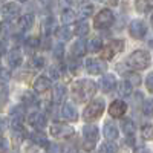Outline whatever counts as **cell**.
Instances as JSON below:
<instances>
[{
	"label": "cell",
	"mask_w": 153,
	"mask_h": 153,
	"mask_svg": "<svg viewBox=\"0 0 153 153\" xmlns=\"http://www.w3.org/2000/svg\"><path fill=\"white\" fill-rule=\"evenodd\" d=\"M130 78H132V81H133L135 84H139V83H141V76H139L138 74H130Z\"/></svg>",
	"instance_id": "ee69618b"
},
{
	"label": "cell",
	"mask_w": 153,
	"mask_h": 153,
	"mask_svg": "<svg viewBox=\"0 0 153 153\" xmlns=\"http://www.w3.org/2000/svg\"><path fill=\"white\" fill-rule=\"evenodd\" d=\"M61 22L65 25H69V23H74L75 22V12L72 9H65L61 12Z\"/></svg>",
	"instance_id": "4316f807"
},
{
	"label": "cell",
	"mask_w": 153,
	"mask_h": 153,
	"mask_svg": "<svg viewBox=\"0 0 153 153\" xmlns=\"http://www.w3.org/2000/svg\"><path fill=\"white\" fill-rule=\"evenodd\" d=\"M106 63L103 60H98V58H87L86 61V71L92 75H98L101 72L106 71Z\"/></svg>",
	"instance_id": "ba28073f"
},
{
	"label": "cell",
	"mask_w": 153,
	"mask_h": 153,
	"mask_svg": "<svg viewBox=\"0 0 153 153\" xmlns=\"http://www.w3.org/2000/svg\"><path fill=\"white\" fill-rule=\"evenodd\" d=\"M121 127H123L124 133H126V135H129V136H132V135L135 133V130H136V126H135V123H133L132 120H127V118L121 123Z\"/></svg>",
	"instance_id": "d4e9b609"
},
{
	"label": "cell",
	"mask_w": 153,
	"mask_h": 153,
	"mask_svg": "<svg viewBox=\"0 0 153 153\" xmlns=\"http://www.w3.org/2000/svg\"><path fill=\"white\" fill-rule=\"evenodd\" d=\"M126 110H127V104L124 103V101H121V100L113 101V103L110 104V107H109V113H110V117H113V118H121L123 115L126 113Z\"/></svg>",
	"instance_id": "30bf717a"
},
{
	"label": "cell",
	"mask_w": 153,
	"mask_h": 153,
	"mask_svg": "<svg viewBox=\"0 0 153 153\" xmlns=\"http://www.w3.org/2000/svg\"><path fill=\"white\" fill-rule=\"evenodd\" d=\"M8 129V120L6 118H0V133H3Z\"/></svg>",
	"instance_id": "7bdbcfd3"
},
{
	"label": "cell",
	"mask_w": 153,
	"mask_h": 153,
	"mask_svg": "<svg viewBox=\"0 0 153 153\" xmlns=\"http://www.w3.org/2000/svg\"><path fill=\"white\" fill-rule=\"evenodd\" d=\"M26 46H28L29 51H32V49H35L38 46V40H37V38H28V40H26Z\"/></svg>",
	"instance_id": "ab89813d"
},
{
	"label": "cell",
	"mask_w": 153,
	"mask_h": 153,
	"mask_svg": "<svg viewBox=\"0 0 153 153\" xmlns=\"http://www.w3.org/2000/svg\"><path fill=\"white\" fill-rule=\"evenodd\" d=\"M5 52H6V45H5V42L0 40V57H2Z\"/></svg>",
	"instance_id": "bcb514c9"
},
{
	"label": "cell",
	"mask_w": 153,
	"mask_h": 153,
	"mask_svg": "<svg viewBox=\"0 0 153 153\" xmlns=\"http://www.w3.org/2000/svg\"><path fill=\"white\" fill-rule=\"evenodd\" d=\"M118 94L123 95V97L130 95V94H132V83H130V81H127V80L118 83Z\"/></svg>",
	"instance_id": "603a6c76"
},
{
	"label": "cell",
	"mask_w": 153,
	"mask_h": 153,
	"mask_svg": "<svg viewBox=\"0 0 153 153\" xmlns=\"http://www.w3.org/2000/svg\"><path fill=\"white\" fill-rule=\"evenodd\" d=\"M63 55H65V46L60 43L54 48V57L55 58H63Z\"/></svg>",
	"instance_id": "8d00e7d4"
},
{
	"label": "cell",
	"mask_w": 153,
	"mask_h": 153,
	"mask_svg": "<svg viewBox=\"0 0 153 153\" xmlns=\"http://www.w3.org/2000/svg\"><path fill=\"white\" fill-rule=\"evenodd\" d=\"M143 110H144L146 115H152V113H153V100H146V101H144Z\"/></svg>",
	"instance_id": "d590c367"
},
{
	"label": "cell",
	"mask_w": 153,
	"mask_h": 153,
	"mask_svg": "<svg viewBox=\"0 0 153 153\" xmlns=\"http://www.w3.org/2000/svg\"><path fill=\"white\" fill-rule=\"evenodd\" d=\"M9 78H11V72L3 69V68H0V81L6 83V81H9Z\"/></svg>",
	"instance_id": "74e56055"
},
{
	"label": "cell",
	"mask_w": 153,
	"mask_h": 153,
	"mask_svg": "<svg viewBox=\"0 0 153 153\" xmlns=\"http://www.w3.org/2000/svg\"><path fill=\"white\" fill-rule=\"evenodd\" d=\"M115 17H113V12L110 9H103L100 11L97 17H95V22H94V26L97 29H106L109 26H112Z\"/></svg>",
	"instance_id": "277c9868"
},
{
	"label": "cell",
	"mask_w": 153,
	"mask_h": 153,
	"mask_svg": "<svg viewBox=\"0 0 153 153\" xmlns=\"http://www.w3.org/2000/svg\"><path fill=\"white\" fill-rule=\"evenodd\" d=\"M146 86L149 89V92H153V74H149L146 78Z\"/></svg>",
	"instance_id": "60d3db41"
},
{
	"label": "cell",
	"mask_w": 153,
	"mask_h": 153,
	"mask_svg": "<svg viewBox=\"0 0 153 153\" xmlns=\"http://www.w3.org/2000/svg\"><path fill=\"white\" fill-rule=\"evenodd\" d=\"M43 66H45V58L42 57H32L28 63V68L31 71H40Z\"/></svg>",
	"instance_id": "44dd1931"
},
{
	"label": "cell",
	"mask_w": 153,
	"mask_h": 153,
	"mask_svg": "<svg viewBox=\"0 0 153 153\" xmlns=\"http://www.w3.org/2000/svg\"><path fill=\"white\" fill-rule=\"evenodd\" d=\"M68 2H69L71 5H75V3H78V0H68Z\"/></svg>",
	"instance_id": "681fc988"
},
{
	"label": "cell",
	"mask_w": 153,
	"mask_h": 153,
	"mask_svg": "<svg viewBox=\"0 0 153 153\" xmlns=\"http://www.w3.org/2000/svg\"><path fill=\"white\" fill-rule=\"evenodd\" d=\"M75 34L78 37H83V35H87L89 34V25L86 22H78L75 26Z\"/></svg>",
	"instance_id": "f1b7e54d"
},
{
	"label": "cell",
	"mask_w": 153,
	"mask_h": 153,
	"mask_svg": "<svg viewBox=\"0 0 153 153\" xmlns=\"http://www.w3.org/2000/svg\"><path fill=\"white\" fill-rule=\"evenodd\" d=\"M61 115L65 120H69V121H75L76 120V110L72 104H65L61 107Z\"/></svg>",
	"instance_id": "e0dca14e"
},
{
	"label": "cell",
	"mask_w": 153,
	"mask_h": 153,
	"mask_svg": "<svg viewBox=\"0 0 153 153\" xmlns=\"http://www.w3.org/2000/svg\"><path fill=\"white\" fill-rule=\"evenodd\" d=\"M51 135L55 138H69L74 135V129L69 124H63V123H54L51 126Z\"/></svg>",
	"instance_id": "8992f818"
},
{
	"label": "cell",
	"mask_w": 153,
	"mask_h": 153,
	"mask_svg": "<svg viewBox=\"0 0 153 153\" xmlns=\"http://www.w3.org/2000/svg\"><path fill=\"white\" fill-rule=\"evenodd\" d=\"M104 136L109 139V141H112V139H117L118 138V129L115 127L112 123H107L106 126H104Z\"/></svg>",
	"instance_id": "ffe728a7"
},
{
	"label": "cell",
	"mask_w": 153,
	"mask_h": 153,
	"mask_svg": "<svg viewBox=\"0 0 153 153\" xmlns=\"http://www.w3.org/2000/svg\"><path fill=\"white\" fill-rule=\"evenodd\" d=\"M8 65L11 68H19L22 65V52L19 49H12L8 54Z\"/></svg>",
	"instance_id": "2e32d148"
},
{
	"label": "cell",
	"mask_w": 153,
	"mask_h": 153,
	"mask_svg": "<svg viewBox=\"0 0 153 153\" xmlns=\"http://www.w3.org/2000/svg\"><path fill=\"white\" fill-rule=\"evenodd\" d=\"M100 86H101V89H103V92H112L115 89V86H117V78H115V75H112V74L104 75Z\"/></svg>",
	"instance_id": "4fadbf2b"
},
{
	"label": "cell",
	"mask_w": 153,
	"mask_h": 153,
	"mask_svg": "<svg viewBox=\"0 0 153 153\" xmlns=\"http://www.w3.org/2000/svg\"><path fill=\"white\" fill-rule=\"evenodd\" d=\"M57 37L61 42H68V40L72 38V29L69 26H63V28L57 29Z\"/></svg>",
	"instance_id": "cb8c5ba5"
},
{
	"label": "cell",
	"mask_w": 153,
	"mask_h": 153,
	"mask_svg": "<svg viewBox=\"0 0 153 153\" xmlns=\"http://www.w3.org/2000/svg\"><path fill=\"white\" fill-rule=\"evenodd\" d=\"M150 23H152V26H153V16H152V19H150Z\"/></svg>",
	"instance_id": "f907efd6"
},
{
	"label": "cell",
	"mask_w": 153,
	"mask_h": 153,
	"mask_svg": "<svg viewBox=\"0 0 153 153\" xmlns=\"http://www.w3.org/2000/svg\"><path fill=\"white\" fill-rule=\"evenodd\" d=\"M35 101H37V100H35V97H34L31 92H26V94L23 95V103H25V104L29 106V104H34Z\"/></svg>",
	"instance_id": "f35d334b"
},
{
	"label": "cell",
	"mask_w": 153,
	"mask_h": 153,
	"mask_svg": "<svg viewBox=\"0 0 153 153\" xmlns=\"http://www.w3.org/2000/svg\"><path fill=\"white\" fill-rule=\"evenodd\" d=\"M83 135H84V147L86 150H92L95 147V143L98 139V129L94 124H87L83 129Z\"/></svg>",
	"instance_id": "5b68a950"
},
{
	"label": "cell",
	"mask_w": 153,
	"mask_h": 153,
	"mask_svg": "<svg viewBox=\"0 0 153 153\" xmlns=\"http://www.w3.org/2000/svg\"><path fill=\"white\" fill-rule=\"evenodd\" d=\"M2 14L8 19V20H12V19H16L19 17L20 14V6L14 2H11V3H6L3 8H2Z\"/></svg>",
	"instance_id": "8fae6325"
},
{
	"label": "cell",
	"mask_w": 153,
	"mask_h": 153,
	"mask_svg": "<svg viewBox=\"0 0 153 153\" xmlns=\"http://www.w3.org/2000/svg\"><path fill=\"white\" fill-rule=\"evenodd\" d=\"M49 87H51V80L46 78V76H38L34 81V91L38 94H43V92L49 91Z\"/></svg>",
	"instance_id": "5bb4252c"
},
{
	"label": "cell",
	"mask_w": 153,
	"mask_h": 153,
	"mask_svg": "<svg viewBox=\"0 0 153 153\" xmlns=\"http://www.w3.org/2000/svg\"><path fill=\"white\" fill-rule=\"evenodd\" d=\"M135 153H149V150L146 147H136L135 149Z\"/></svg>",
	"instance_id": "7dc6e473"
},
{
	"label": "cell",
	"mask_w": 153,
	"mask_h": 153,
	"mask_svg": "<svg viewBox=\"0 0 153 153\" xmlns=\"http://www.w3.org/2000/svg\"><path fill=\"white\" fill-rule=\"evenodd\" d=\"M141 133H143V138H144V139H153V127H152L150 124L143 126Z\"/></svg>",
	"instance_id": "d6a6232c"
},
{
	"label": "cell",
	"mask_w": 153,
	"mask_h": 153,
	"mask_svg": "<svg viewBox=\"0 0 153 153\" xmlns=\"http://www.w3.org/2000/svg\"><path fill=\"white\" fill-rule=\"evenodd\" d=\"M80 14H81L83 17H91V16L94 14V6H92V5H83Z\"/></svg>",
	"instance_id": "836d02e7"
},
{
	"label": "cell",
	"mask_w": 153,
	"mask_h": 153,
	"mask_svg": "<svg viewBox=\"0 0 153 153\" xmlns=\"http://www.w3.org/2000/svg\"><path fill=\"white\" fill-rule=\"evenodd\" d=\"M104 112V101L103 100H94L91 104H87V107L83 112V118L86 121H94L100 118Z\"/></svg>",
	"instance_id": "3957f363"
},
{
	"label": "cell",
	"mask_w": 153,
	"mask_h": 153,
	"mask_svg": "<svg viewBox=\"0 0 153 153\" xmlns=\"http://www.w3.org/2000/svg\"><path fill=\"white\" fill-rule=\"evenodd\" d=\"M28 123L32 127H35V129H43V127L46 126V117H45L42 112H34V113L29 115Z\"/></svg>",
	"instance_id": "7c38bea8"
},
{
	"label": "cell",
	"mask_w": 153,
	"mask_h": 153,
	"mask_svg": "<svg viewBox=\"0 0 153 153\" xmlns=\"http://www.w3.org/2000/svg\"><path fill=\"white\" fill-rule=\"evenodd\" d=\"M95 91H97V84L92 80H80V81H75L72 86L74 98L80 101V103L92 98L95 95Z\"/></svg>",
	"instance_id": "6da1fadb"
},
{
	"label": "cell",
	"mask_w": 153,
	"mask_h": 153,
	"mask_svg": "<svg viewBox=\"0 0 153 153\" xmlns=\"http://www.w3.org/2000/svg\"><path fill=\"white\" fill-rule=\"evenodd\" d=\"M127 66L132 68L133 71H143L146 68H149L150 63V57L146 51H135L133 54H130V57L127 58Z\"/></svg>",
	"instance_id": "7a4b0ae2"
},
{
	"label": "cell",
	"mask_w": 153,
	"mask_h": 153,
	"mask_svg": "<svg viewBox=\"0 0 153 153\" xmlns=\"http://www.w3.org/2000/svg\"><path fill=\"white\" fill-rule=\"evenodd\" d=\"M6 152H8V141L0 136V153H6Z\"/></svg>",
	"instance_id": "b9f144b4"
},
{
	"label": "cell",
	"mask_w": 153,
	"mask_h": 153,
	"mask_svg": "<svg viewBox=\"0 0 153 153\" xmlns=\"http://www.w3.org/2000/svg\"><path fill=\"white\" fill-rule=\"evenodd\" d=\"M55 31H57L55 19H54V17H48V19H45V22L42 23V32H43L46 37H49L51 34H54Z\"/></svg>",
	"instance_id": "9a60e30c"
},
{
	"label": "cell",
	"mask_w": 153,
	"mask_h": 153,
	"mask_svg": "<svg viewBox=\"0 0 153 153\" xmlns=\"http://www.w3.org/2000/svg\"><path fill=\"white\" fill-rule=\"evenodd\" d=\"M29 138L32 139V141L37 144V146H48L49 143H48V139H46V136L43 135V133H40V132H34V133H31L29 135Z\"/></svg>",
	"instance_id": "484cf974"
},
{
	"label": "cell",
	"mask_w": 153,
	"mask_h": 153,
	"mask_svg": "<svg viewBox=\"0 0 153 153\" xmlns=\"http://www.w3.org/2000/svg\"><path fill=\"white\" fill-rule=\"evenodd\" d=\"M117 152H118V147L113 143H104L100 147V153H117Z\"/></svg>",
	"instance_id": "4dcf8cb0"
},
{
	"label": "cell",
	"mask_w": 153,
	"mask_h": 153,
	"mask_svg": "<svg viewBox=\"0 0 153 153\" xmlns=\"http://www.w3.org/2000/svg\"><path fill=\"white\" fill-rule=\"evenodd\" d=\"M40 2H42L45 6H51V3H52V0H40Z\"/></svg>",
	"instance_id": "c3c4849f"
},
{
	"label": "cell",
	"mask_w": 153,
	"mask_h": 153,
	"mask_svg": "<svg viewBox=\"0 0 153 153\" xmlns=\"http://www.w3.org/2000/svg\"><path fill=\"white\" fill-rule=\"evenodd\" d=\"M124 49V42L121 40H113L112 43H109L107 46H104V49L101 51V57L109 60L112 57H115L118 52H121V51Z\"/></svg>",
	"instance_id": "52a82bcc"
},
{
	"label": "cell",
	"mask_w": 153,
	"mask_h": 153,
	"mask_svg": "<svg viewBox=\"0 0 153 153\" xmlns=\"http://www.w3.org/2000/svg\"><path fill=\"white\" fill-rule=\"evenodd\" d=\"M20 2H26V0H20Z\"/></svg>",
	"instance_id": "816d5d0a"
},
{
	"label": "cell",
	"mask_w": 153,
	"mask_h": 153,
	"mask_svg": "<svg viewBox=\"0 0 153 153\" xmlns=\"http://www.w3.org/2000/svg\"><path fill=\"white\" fill-rule=\"evenodd\" d=\"M129 31H130L133 38L141 40V38H144V35L147 32V28H146V23L143 20H133L130 23V26H129Z\"/></svg>",
	"instance_id": "9c48e42d"
},
{
	"label": "cell",
	"mask_w": 153,
	"mask_h": 153,
	"mask_svg": "<svg viewBox=\"0 0 153 153\" xmlns=\"http://www.w3.org/2000/svg\"><path fill=\"white\" fill-rule=\"evenodd\" d=\"M48 153H63V147L60 144L51 143V144H48Z\"/></svg>",
	"instance_id": "e575fe53"
},
{
	"label": "cell",
	"mask_w": 153,
	"mask_h": 153,
	"mask_svg": "<svg viewBox=\"0 0 153 153\" xmlns=\"http://www.w3.org/2000/svg\"><path fill=\"white\" fill-rule=\"evenodd\" d=\"M32 25H34V16L32 14H26V16L20 17V20H19V26H20L22 31H29L32 28Z\"/></svg>",
	"instance_id": "ac0fdd59"
},
{
	"label": "cell",
	"mask_w": 153,
	"mask_h": 153,
	"mask_svg": "<svg viewBox=\"0 0 153 153\" xmlns=\"http://www.w3.org/2000/svg\"><path fill=\"white\" fill-rule=\"evenodd\" d=\"M49 74H51V76H52V78H58V72H57V68H51L49 69Z\"/></svg>",
	"instance_id": "f6af8a7d"
},
{
	"label": "cell",
	"mask_w": 153,
	"mask_h": 153,
	"mask_svg": "<svg viewBox=\"0 0 153 153\" xmlns=\"http://www.w3.org/2000/svg\"><path fill=\"white\" fill-rule=\"evenodd\" d=\"M101 46H103V43H101V40L97 37V38H92L91 42H89V45H87V51H91V52H98V51L101 49Z\"/></svg>",
	"instance_id": "f546056e"
},
{
	"label": "cell",
	"mask_w": 153,
	"mask_h": 153,
	"mask_svg": "<svg viewBox=\"0 0 153 153\" xmlns=\"http://www.w3.org/2000/svg\"><path fill=\"white\" fill-rule=\"evenodd\" d=\"M12 23L11 22H8V20H5V22H2L0 23V34H2L3 37H9L11 34H12Z\"/></svg>",
	"instance_id": "83f0119b"
},
{
	"label": "cell",
	"mask_w": 153,
	"mask_h": 153,
	"mask_svg": "<svg viewBox=\"0 0 153 153\" xmlns=\"http://www.w3.org/2000/svg\"><path fill=\"white\" fill-rule=\"evenodd\" d=\"M54 101L55 103H63V100L66 98V87L63 84H57L54 87Z\"/></svg>",
	"instance_id": "d6986e66"
},
{
	"label": "cell",
	"mask_w": 153,
	"mask_h": 153,
	"mask_svg": "<svg viewBox=\"0 0 153 153\" xmlns=\"http://www.w3.org/2000/svg\"><path fill=\"white\" fill-rule=\"evenodd\" d=\"M86 43L83 42V40H78L74 46H72V54L75 55V57H83L84 54H86Z\"/></svg>",
	"instance_id": "7402d4cb"
},
{
	"label": "cell",
	"mask_w": 153,
	"mask_h": 153,
	"mask_svg": "<svg viewBox=\"0 0 153 153\" xmlns=\"http://www.w3.org/2000/svg\"><path fill=\"white\" fill-rule=\"evenodd\" d=\"M136 8L144 12L147 9H152L153 8V0H136Z\"/></svg>",
	"instance_id": "1f68e13d"
}]
</instances>
